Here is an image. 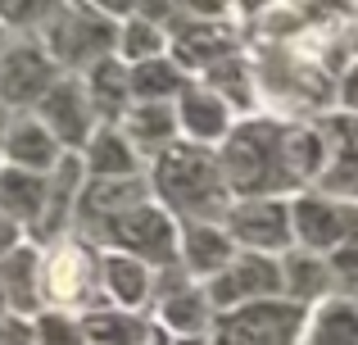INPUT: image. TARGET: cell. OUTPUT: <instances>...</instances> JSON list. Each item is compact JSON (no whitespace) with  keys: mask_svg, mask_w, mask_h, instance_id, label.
I'll list each match as a JSON object with an SVG mask.
<instances>
[{"mask_svg":"<svg viewBox=\"0 0 358 345\" xmlns=\"http://www.w3.org/2000/svg\"><path fill=\"white\" fill-rule=\"evenodd\" d=\"M173 132H177V114H173L168 105H136V109L127 114V136H131L136 146L159 150V155L168 150Z\"/></svg>","mask_w":358,"mask_h":345,"instance_id":"ffe728a7","label":"cell"},{"mask_svg":"<svg viewBox=\"0 0 358 345\" xmlns=\"http://www.w3.org/2000/svg\"><path fill=\"white\" fill-rule=\"evenodd\" d=\"M327 141L317 127L277 123V118H245L222 141L218 169L231 195L241 200H281L322 177Z\"/></svg>","mask_w":358,"mask_h":345,"instance_id":"6da1fadb","label":"cell"},{"mask_svg":"<svg viewBox=\"0 0 358 345\" xmlns=\"http://www.w3.org/2000/svg\"><path fill=\"white\" fill-rule=\"evenodd\" d=\"M204 300H209L213 314H231V309H250V304L281 300V259L236 250V259H231L213 282H204Z\"/></svg>","mask_w":358,"mask_h":345,"instance_id":"3957f363","label":"cell"},{"mask_svg":"<svg viewBox=\"0 0 358 345\" xmlns=\"http://www.w3.org/2000/svg\"><path fill=\"white\" fill-rule=\"evenodd\" d=\"M182 259H186V268H191L200 282H213V277L236 259V246H231V237L218 227V223H186Z\"/></svg>","mask_w":358,"mask_h":345,"instance_id":"9a60e30c","label":"cell"},{"mask_svg":"<svg viewBox=\"0 0 358 345\" xmlns=\"http://www.w3.org/2000/svg\"><path fill=\"white\" fill-rule=\"evenodd\" d=\"M155 186L191 223H222L231 209V191L222 182L218 155L204 146H168L155 164Z\"/></svg>","mask_w":358,"mask_h":345,"instance_id":"7a4b0ae2","label":"cell"},{"mask_svg":"<svg viewBox=\"0 0 358 345\" xmlns=\"http://www.w3.org/2000/svg\"><path fill=\"white\" fill-rule=\"evenodd\" d=\"M36 109H41V118H36V123H41L45 132L55 136V141H64V146L87 141L91 118H96L87 87H82V82H69V78L55 82V87L41 96V105H36Z\"/></svg>","mask_w":358,"mask_h":345,"instance_id":"30bf717a","label":"cell"},{"mask_svg":"<svg viewBox=\"0 0 358 345\" xmlns=\"http://www.w3.org/2000/svg\"><path fill=\"white\" fill-rule=\"evenodd\" d=\"M331 273H336V282H350V286H358V237H350L341 250H336L331 259Z\"/></svg>","mask_w":358,"mask_h":345,"instance_id":"484cf974","label":"cell"},{"mask_svg":"<svg viewBox=\"0 0 358 345\" xmlns=\"http://www.w3.org/2000/svg\"><path fill=\"white\" fill-rule=\"evenodd\" d=\"M114 227H118V241L131 246L141 259H159V264H168V259L177 255L173 223H168V213H159V209H145V204H141V209L122 213Z\"/></svg>","mask_w":358,"mask_h":345,"instance_id":"5bb4252c","label":"cell"},{"mask_svg":"<svg viewBox=\"0 0 358 345\" xmlns=\"http://www.w3.org/2000/svg\"><path fill=\"white\" fill-rule=\"evenodd\" d=\"M0 150H5V109H0Z\"/></svg>","mask_w":358,"mask_h":345,"instance_id":"83f0119b","label":"cell"},{"mask_svg":"<svg viewBox=\"0 0 358 345\" xmlns=\"http://www.w3.org/2000/svg\"><path fill=\"white\" fill-rule=\"evenodd\" d=\"M250 87H254V73H250V64H241V59H236V55L209 69V91L222 100V105H241V109H250V105H254V91H250Z\"/></svg>","mask_w":358,"mask_h":345,"instance_id":"44dd1931","label":"cell"},{"mask_svg":"<svg viewBox=\"0 0 358 345\" xmlns=\"http://www.w3.org/2000/svg\"><path fill=\"white\" fill-rule=\"evenodd\" d=\"M127 87H131V96H136L141 105H164V96H182L186 91V78H182V69H177L173 59L159 55V59L131 64Z\"/></svg>","mask_w":358,"mask_h":345,"instance_id":"ac0fdd59","label":"cell"},{"mask_svg":"<svg viewBox=\"0 0 358 345\" xmlns=\"http://www.w3.org/2000/svg\"><path fill=\"white\" fill-rule=\"evenodd\" d=\"M354 55H358V32H354Z\"/></svg>","mask_w":358,"mask_h":345,"instance_id":"f1b7e54d","label":"cell"},{"mask_svg":"<svg viewBox=\"0 0 358 345\" xmlns=\"http://www.w3.org/2000/svg\"><path fill=\"white\" fill-rule=\"evenodd\" d=\"M5 155H9V169H23V173L41 177V169H50L59 160V141L36 118H23V123H14L5 132Z\"/></svg>","mask_w":358,"mask_h":345,"instance_id":"e0dca14e","label":"cell"},{"mask_svg":"<svg viewBox=\"0 0 358 345\" xmlns=\"http://www.w3.org/2000/svg\"><path fill=\"white\" fill-rule=\"evenodd\" d=\"M177 127L191 136L195 146H209V141H227L231 132V109L213 96L209 87H195L186 82V91L177 96Z\"/></svg>","mask_w":358,"mask_h":345,"instance_id":"7c38bea8","label":"cell"},{"mask_svg":"<svg viewBox=\"0 0 358 345\" xmlns=\"http://www.w3.org/2000/svg\"><path fill=\"white\" fill-rule=\"evenodd\" d=\"M317 132L327 141V164H322V177L313 182V191L358 204V118L354 114L322 118Z\"/></svg>","mask_w":358,"mask_h":345,"instance_id":"ba28073f","label":"cell"},{"mask_svg":"<svg viewBox=\"0 0 358 345\" xmlns=\"http://www.w3.org/2000/svg\"><path fill=\"white\" fill-rule=\"evenodd\" d=\"M341 105L358 118V64H354V69H345V78H341Z\"/></svg>","mask_w":358,"mask_h":345,"instance_id":"4316f807","label":"cell"},{"mask_svg":"<svg viewBox=\"0 0 358 345\" xmlns=\"http://www.w3.org/2000/svg\"><path fill=\"white\" fill-rule=\"evenodd\" d=\"M122 55H127L131 64L159 59V55H164V36H159V27H150V18H136V23L127 27V36H122Z\"/></svg>","mask_w":358,"mask_h":345,"instance_id":"d4e9b609","label":"cell"},{"mask_svg":"<svg viewBox=\"0 0 358 345\" xmlns=\"http://www.w3.org/2000/svg\"><path fill=\"white\" fill-rule=\"evenodd\" d=\"M109 286H114V291H118V300L122 304H136L141 300V295H145L150 291V268L145 264H141V259H109Z\"/></svg>","mask_w":358,"mask_h":345,"instance_id":"cb8c5ba5","label":"cell"},{"mask_svg":"<svg viewBox=\"0 0 358 345\" xmlns=\"http://www.w3.org/2000/svg\"><path fill=\"white\" fill-rule=\"evenodd\" d=\"M222 232L231 237V246L250 250V255L281 259L286 250H295V227H290V200H231Z\"/></svg>","mask_w":358,"mask_h":345,"instance_id":"5b68a950","label":"cell"},{"mask_svg":"<svg viewBox=\"0 0 358 345\" xmlns=\"http://www.w3.org/2000/svg\"><path fill=\"white\" fill-rule=\"evenodd\" d=\"M91 169L96 173H114V177H127L136 173V150H131L127 136H114V127H105V132H96V141H91Z\"/></svg>","mask_w":358,"mask_h":345,"instance_id":"7402d4cb","label":"cell"},{"mask_svg":"<svg viewBox=\"0 0 358 345\" xmlns=\"http://www.w3.org/2000/svg\"><path fill=\"white\" fill-rule=\"evenodd\" d=\"M304 323H308V309H299V304H286V300L250 304V309L218 314L213 345H299Z\"/></svg>","mask_w":358,"mask_h":345,"instance_id":"8992f818","label":"cell"},{"mask_svg":"<svg viewBox=\"0 0 358 345\" xmlns=\"http://www.w3.org/2000/svg\"><path fill=\"white\" fill-rule=\"evenodd\" d=\"M168 323H173L177 332H186V341H195L204 328H209V318H213V309H209V300H204V291H191V295H173L168 300Z\"/></svg>","mask_w":358,"mask_h":345,"instance_id":"603a6c76","label":"cell"},{"mask_svg":"<svg viewBox=\"0 0 358 345\" xmlns=\"http://www.w3.org/2000/svg\"><path fill=\"white\" fill-rule=\"evenodd\" d=\"M331 291H336V273L322 255H308L299 246L281 255V300L286 304H299V309L327 304Z\"/></svg>","mask_w":358,"mask_h":345,"instance_id":"8fae6325","label":"cell"},{"mask_svg":"<svg viewBox=\"0 0 358 345\" xmlns=\"http://www.w3.org/2000/svg\"><path fill=\"white\" fill-rule=\"evenodd\" d=\"M290 227H295L299 250L331 259L350 237H358V204L331 200V195H317V191H299L290 200Z\"/></svg>","mask_w":358,"mask_h":345,"instance_id":"277c9868","label":"cell"},{"mask_svg":"<svg viewBox=\"0 0 358 345\" xmlns=\"http://www.w3.org/2000/svg\"><path fill=\"white\" fill-rule=\"evenodd\" d=\"M50 45L64 64H78V69L91 64L96 69L114 50V23L100 18L96 9H59L50 23Z\"/></svg>","mask_w":358,"mask_h":345,"instance_id":"52a82bcc","label":"cell"},{"mask_svg":"<svg viewBox=\"0 0 358 345\" xmlns=\"http://www.w3.org/2000/svg\"><path fill=\"white\" fill-rule=\"evenodd\" d=\"M41 282H45V295H50L55 304L87 300L91 282H96V259H91L82 246H59L50 255V264H45Z\"/></svg>","mask_w":358,"mask_h":345,"instance_id":"4fadbf2b","label":"cell"},{"mask_svg":"<svg viewBox=\"0 0 358 345\" xmlns=\"http://www.w3.org/2000/svg\"><path fill=\"white\" fill-rule=\"evenodd\" d=\"M299 345H358V304L354 295H331L304 323Z\"/></svg>","mask_w":358,"mask_h":345,"instance_id":"2e32d148","label":"cell"},{"mask_svg":"<svg viewBox=\"0 0 358 345\" xmlns=\"http://www.w3.org/2000/svg\"><path fill=\"white\" fill-rule=\"evenodd\" d=\"M55 59L41 50V45L23 41L14 50L0 55V100L5 105H41V96L55 87Z\"/></svg>","mask_w":358,"mask_h":345,"instance_id":"9c48e42d","label":"cell"},{"mask_svg":"<svg viewBox=\"0 0 358 345\" xmlns=\"http://www.w3.org/2000/svg\"><path fill=\"white\" fill-rule=\"evenodd\" d=\"M0 209H9L14 218L23 223H41V209H45V182L36 173H23V169H5L0 173Z\"/></svg>","mask_w":358,"mask_h":345,"instance_id":"d6986e66","label":"cell"}]
</instances>
